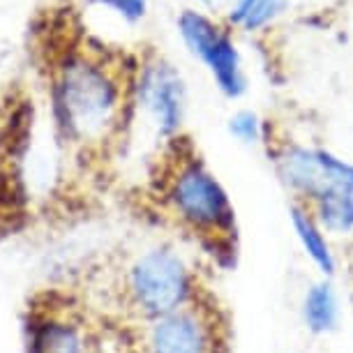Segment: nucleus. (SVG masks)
Instances as JSON below:
<instances>
[{"instance_id":"obj_1","label":"nucleus","mask_w":353,"mask_h":353,"mask_svg":"<svg viewBox=\"0 0 353 353\" xmlns=\"http://www.w3.org/2000/svg\"><path fill=\"white\" fill-rule=\"evenodd\" d=\"M152 196L166 222L190 233L201 248L219 259H231L236 248V219L229 196L215 176L194 155L190 143L173 141L157 173Z\"/></svg>"},{"instance_id":"obj_2","label":"nucleus","mask_w":353,"mask_h":353,"mask_svg":"<svg viewBox=\"0 0 353 353\" xmlns=\"http://www.w3.org/2000/svg\"><path fill=\"white\" fill-rule=\"evenodd\" d=\"M137 85L99 56H65L53 79V109L63 139L79 148H102L128 121Z\"/></svg>"},{"instance_id":"obj_3","label":"nucleus","mask_w":353,"mask_h":353,"mask_svg":"<svg viewBox=\"0 0 353 353\" xmlns=\"http://www.w3.org/2000/svg\"><path fill=\"white\" fill-rule=\"evenodd\" d=\"M279 176L303 199L310 212L332 203L353 201V166L325 150L284 145L277 152Z\"/></svg>"},{"instance_id":"obj_4","label":"nucleus","mask_w":353,"mask_h":353,"mask_svg":"<svg viewBox=\"0 0 353 353\" xmlns=\"http://www.w3.org/2000/svg\"><path fill=\"white\" fill-rule=\"evenodd\" d=\"M178 28L190 46V51L199 56L215 77L219 90L229 97H238L245 90V77L241 65V53L233 44L231 35L201 12L185 10L178 19Z\"/></svg>"},{"instance_id":"obj_5","label":"nucleus","mask_w":353,"mask_h":353,"mask_svg":"<svg viewBox=\"0 0 353 353\" xmlns=\"http://www.w3.org/2000/svg\"><path fill=\"white\" fill-rule=\"evenodd\" d=\"M137 92L141 104L148 109L164 134H171L181 128L185 88L178 72L169 63L157 61L145 65L141 79L137 83Z\"/></svg>"},{"instance_id":"obj_6","label":"nucleus","mask_w":353,"mask_h":353,"mask_svg":"<svg viewBox=\"0 0 353 353\" xmlns=\"http://www.w3.org/2000/svg\"><path fill=\"white\" fill-rule=\"evenodd\" d=\"M291 212H293V226H296V231H298V238L303 241L305 250H307V254L312 256V261H314L325 275H330L332 256H330L328 243H325V238L321 233V224H319L314 215L301 203H293Z\"/></svg>"},{"instance_id":"obj_7","label":"nucleus","mask_w":353,"mask_h":353,"mask_svg":"<svg viewBox=\"0 0 353 353\" xmlns=\"http://www.w3.org/2000/svg\"><path fill=\"white\" fill-rule=\"evenodd\" d=\"M337 303L328 284L312 286L305 298V321L312 332H328L335 328Z\"/></svg>"},{"instance_id":"obj_8","label":"nucleus","mask_w":353,"mask_h":353,"mask_svg":"<svg viewBox=\"0 0 353 353\" xmlns=\"http://www.w3.org/2000/svg\"><path fill=\"white\" fill-rule=\"evenodd\" d=\"M286 8V0H254L250 14L245 17L243 28L245 30H259L268 26L272 19H277Z\"/></svg>"},{"instance_id":"obj_9","label":"nucleus","mask_w":353,"mask_h":353,"mask_svg":"<svg viewBox=\"0 0 353 353\" xmlns=\"http://www.w3.org/2000/svg\"><path fill=\"white\" fill-rule=\"evenodd\" d=\"M231 132L238 139H243L245 143H252V141H256L259 134H261V128H259V121H256L254 113L243 111V113H238L236 118H231Z\"/></svg>"},{"instance_id":"obj_10","label":"nucleus","mask_w":353,"mask_h":353,"mask_svg":"<svg viewBox=\"0 0 353 353\" xmlns=\"http://www.w3.org/2000/svg\"><path fill=\"white\" fill-rule=\"evenodd\" d=\"M106 8L116 10L128 21H139L145 14V0H99Z\"/></svg>"},{"instance_id":"obj_11","label":"nucleus","mask_w":353,"mask_h":353,"mask_svg":"<svg viewBox=\"0 0 353 353\" xmlns=\"http://www.w3.org/2000/svg\"><path fill=\"white\" fill-rule=\"evenodd\" d=\"M252 5H254V0H236V3H233V8H231L229 21H231V23H236V26H243L245 17L250 14Z\"/></svg>"}]
</instances>
